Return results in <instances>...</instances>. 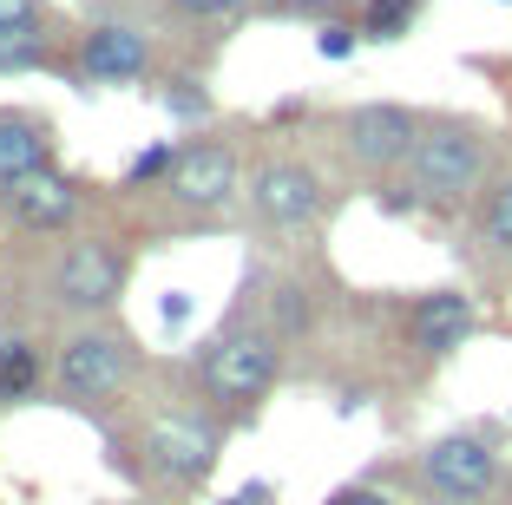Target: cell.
<instances>
[{"mask_svg": "<svg viewBox=\"0 0 512 505\" xmlns=\"http://www.w3.org/2000/svg\"><path fill=\"white\" fill-rule=\"evenodd\" d=\"M493 184V132L480 119L440 112L421 125V145L407 151V164L381 184L375 204L388 217H453Z\"/></svg>", "mask_w": 512, "mask_h": 505, "instance_id": "6da1fadb", "label": "cell"}, {"mask_svg": "<svg viewBox=\"0 0 512 505\" xmlns=\"http://www.w3.org/2000/svg\"><path fill=\"white\" fill-rule=\"evenodd\" d=\"M283 381V335L263 322H230L197 361V387L217 414H256Z\"/></svg>", "mask_w": 512, "mask_h": 505, "instance_id": "7a4b0ae2", "label": "cell"}, {"mask_svg": "<svg viewBox=\"0 0 512 505\" xmlns=\"http://www.w3.org/2000/svg\"><path fill=\"white\" fill-rule=\"evenodd\" d=\"M138 368H145V355L125 328H79L53 361V394L73 407H99L112 394H125L138 381Z\"/></svg>", "mask_w": 512, "mask_h": 505, "instance_id": "3957f363", "label": "cell"}, {"mask_svg": "<svg viewBox=\"0 0 512 505\" xmlns=\"http://www.w3.org/2000/svg\"><path fill=\"white\" fill-rule=\"evenodd\" d=\"M125 276V250H112L106 237H73L46 269V302L60 315H106L125 296Z\"/></svg>", "mask_w": 512, "mask_h": 505, "instance_id": "277c9868", "label": "cell"}, {"mask_svg": "<svg viewBox=\"0 0 512 505\" xmlns=\"http://www.w3.org/2000/svg\"><path fill=\"white\" fill-rule=\"evenodd\" d=\"M250 217L263 223V230H276V237H296V230H309V223H322V210H329V184H322V171L309 158H263L250 171Z\"/></svg>", "mask_w": 512, "mask_h": 505, "instance_id": "5b68a950", "label": "cell"}, {"mask_svg": "<svg viewBox=\"0 0 512 505\" xmlns=\"http://www.w3.org/2000/svg\"><path fill=\"white\" fill-rule=\"evenodd\" d=\"M217 446H224L217 420H204V414H158L145 427V440H138V453H145V473L158 479V486L191 492V486L211 479Z\"/></svg>", "mask_w": 512, "mask_h": 505, "instance_id": "8992f818", "label": "cell"}, {"mask_svg": "<svg viewBox=\"0 0 512 505\" xmlns=\"http://www.w3.org/2000/svg\"><path fill=\"white\" fill-rule=\"evenodd\" d=\"M414 473L440 505H480L499 492V453L486 433H440V440L421 446Z\"/></svg>", "mask_w": 512, "mask_h": 505, "instance_id": "52a82bcc", "label": "cell"}, {"mask_svg": "<svg viewBox=\"0 0 512 505\" xmlns=\"http://www.w3.org/2000/svg\"><path fill=\"white\" fill-rule=\"evenodd\" d=\"M421 112H407V105H394V99H368V105H355L342 119V151H348V164L355 171H368V178H381L388 184L394 171L407 164V151L421 145Z\"/></svg>", "mask_w": 512, "mask_h": 505, "instance_id": "ba28073f", "label": "cell"}, {"mask_svg": "<svg viewBox=\"0 0 512 505\" xmlns=\"http://www.w3.org/2000/svg\"><path fill=\"white\" fill-rule=\"evenodd\" d=\"M237 191H243L237 145H224V138H191V145H178V164H171V178H165V197L178 210L217 217V210H230Z\"/></svg>", "mask_w": 512, "mask_h": 505, "instance_id": "9c48e42d", "label": "cell"}, {"mask_svg": "<svg viewBox=\"0 0 512 505\" xmlns=\"http://www.w3.org/2000/svg\"><path fill=\"white\" fill-rule=\"evenodd\" d=\"M401 328H407V348L421 361H447L480 335V309H473L467 289H421V296L407 302Z\"/></svg>", "mask_w": 512, "mask_h": 505, "instance_id": "30bf717a", "label": "cell"}, {"mask_svg": "<svg viewBox=\"0 0 512 505\" xmlns=\"http://www.w3.org/2000/svg\"><path fill=\"white\" fill-rule=\"evenodd\" d=\"M79 210H86V184L66 178L60 164L7 191V217H14L27 237H66V230L79 223Z\"/></svg>", "mask_w": 512, "mask_h": 505, "instance_id": "8fae6325", "label": "cell"}, {"mask_svg": "<svg viewBox=\"0 0 512 505\" xmlns=\"http://www.w3.org/2000/svg\"><path fill=\"white\" fill-rule=\"evenodd\" d=\"M79 73L92 86H132L151 73V40L132 20H99V27L79 33Z\"/></svg>", "mask_w": 512, "mask_h": 505, "instance_id": "7c38bea8", "label": "cell"}, {"mask_svg": "<svg viewBox=\"0 0 512 505\" xmlns=\"http://www.w3.org/2000/svg\"><path fill=\"white\" fill-rule=\"evenodd\" d=\"M53 171V132L46 119H27V112H0V191Z\"/></svg>", "mask_w": 512, "mask_h": 505, "instance_id": "4fadbf2b", "label": "cell"}, {"mask_svg": "<svg viewBox=\"0 0 512 505\" xmlns=\"http://www.w3.org/2000/svg\"><path fill=\"white\" fill-rule=\"evenodd\" d=\"M40 381H46L40 348H33L27 335H0V407L33 401V394H40Z\"/></svg>", "mask_w": 512, "mask_h": 505, "instance_id": "5bb4252c", "label": "cell"}, {"mask_svg": "<svg viewBox=\"0 0 512 505\" xmlns=\"http://www.w3.org/2000/svg\"><path fill=\"white\" fill-rule=\"evenodd\" d=\"M414 20H421V0H362L355 27H362L368 46H394L414 33Z\"/></svg>", "mask_w": 512, "mask_h": 505, "instance_id": "9a60e30c", "label": "cell"}, {"mask_svg": "<svg viewBox=\"0 0 512 505\" xmlns=\"http://www.w3.org/2000/svg\"><path fill=\"white\" fill-rule=\"evenodd\" d=\"M480 243L493 256H512V171H499L480 197Z\"/></svg>", "mask_w": 512, "mask_h": 505, "instance_id": "2e32d148", "label": "cell"}, {"mask_svg": "<svg viewBox=\"0 0 512 505\" xmlns=\"http://www.w3.org/2000/svg\"><path fill=\"white\" fill-rule=\"evenodd\" d=\"M171 164H178V145H171V138H158V145H145V151H138L132 164H125V191H151V184L165 191Z\"/></svg>", "mask_w": 512, "mask_h": 505, "instance_id": "e0dca14e", "label": "cell"}, {"mask_svg": "<svg viewBox=\"0 0 512 505\" xmlns=\"http://www.w3.org/2000/svg\"><path fill=\"white\" fill-rule=\"evenodd\" d=\"M33 66H46V33L40 27L0 33V73H33Z\"/></svg>", "mask_w": 512, "mask_h": 505, "instance_id": "ac0fdd59", "label": "cell"}, {"mask_svg": "<svg viewBox=\"0 0 512 505\" xmlns=\"http://www.w3.org/2000/svg\"><path fill=\"white\" fill-rule=\"evenodd\" d=\"M355 46H362V27H355V20H322V27H316V53L329 66L355 60Z\"/></svg>", "mask_w": 512, "mask_h": 505, "instance_id": "d6986e66", "label": "cell"}, {"mask_svg": "<svg viewBox=\"0 0 512 505\" xmlns=\"http://www.w3.org/2000/svg\"><path fill=\"white\" fill-rule=\"evenodd\" d=\"M165 105H171V119H204L211 112V92H204V79H171Z\"/></svg>", "mask_w": 512, "mask_h": 505, "instance_id": "ffe728a7", "label": "cell"}, {"mask_svg": "<svg viewBox=\"0 0 512 505\" xmlns=\"http://www.w3.org/2000/svg\"><path fill=\"white\" fill-rule=\"evenodd\" d=\"M178 14H191V20H237L250 0H171Z\"/></svg>", "mask_w": 512, "mask_h": 505, "instance_id": "44dd1931", "label": "cell"}, {"mask_svg": "<svg viewBox=\"0 0 512 505\" xmlns=\"http://www.w3.org/2000/svg\"><path fill=\"white\" fill-rule=\"evenodd\" d=\"M46 7L40 0H0V33H20V27H40Z\"/></svg>", "mask_w": 512, "mask_h": 505, "instance_id": "7402d4cb", "label": "cell"}, {"mask_svg": "<svg viewBox=\"0 0 512 505\" xmlns=\"http://www.w3.org/2000/svg\"><path fill=\"white\" fill-rule=\"evenodd\" d=\"M276 14H296V20H335V7L342 0H270Z\"/></svg>", "mask_w": 512, "mask_h": 505, "instance_id": "603a6c76", "label": "cell"}, {"mask_svg": "<svg viewBox=\"0 0 512 505\" xmlns=\"http://www.w3.org/2000/svg\"><path fill=\"white\" fill-rule=\"evenodd\" d=\"M322 505H394V499H388L381 486H335Z\"/></svg>", "mask_w": 512, "mask_h": 505, "instance_id": "cb8c5ba5", "label": "cell"}, {"mask_svg": "<svg viewBox=\"0 0 512 505\" xmlns=\"http://www.w3.org/2000/svg\"><path fill=\"white\" fill-rule=\"evenodd\" d=\"M270 499H276V492H270V486H243V492H230V499H224V505H270Z\"/></svg>", "mask_w": 512, "mask_h": 505, "instance_id": "d4e9b609", "label": "cell"}, {"mask_svg": "<svg viewBox=\"0 0 512 505\" xmlns=\"http://www.w3.org/2000/svg\"><path fill=\"white\" fill-rule=\"evenodd\" d=\"M165 322L184 328V322H191V302H184V296H165Z\"/></svg>", "mask_w": 512, "mask_h": 505, "instance_id": "484cf974", "label": "cell"}]
</instances>
